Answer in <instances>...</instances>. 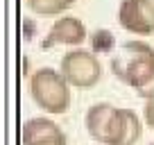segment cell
Wrapping results in <instances>:
<instances>
[{
	"instance_id": "cell-1",
	"label": "cell",
	"mask_w": 154,
	"mask_h": 145,
	"mask_svg": "<svg viewBox=\"0 0 154 145\" xmlns=\"http://www.w3.org/2000/svg\"><path fill=\"white\" fill-rule=\"evenodd\" d=\"M111 72L143 100L154 97V48L145 41H125L111 57Z\"/></svg>"
},
{
	"instance_id": "cell-2",
	"label": "cell",
	"mask_w": 154,
	"mask_h": 145,
	"mask_svg": "<svg viewBox=\"0 0 154 145\" xmlns=\"http://www.w3.org/2000/svg\"><path fill=\"white\" fill-rule=\"evenodd\" d=\"M29 97L45 113L61 116L70 109V84L59 70L43 66L29 75Z\"/></svg>"
},
{
	"instance_id": "cell-3",
	"label": "cell",
	"mask_w": 154,
	"mask_h": 145,
	"mask_svg": "<svg viewBox=\"0 0 154 145\" xmlns=\"http://www.w3.org/2000/svg\"><path fill=\"white\" fill-rule=\"evenodd\" d=\"M59 72H61L66 82L72 88H82L88 91L93 88L102 77V66L100 59L93 50H84V48H72L70 52H66L61 57L59 63Z\"/></svg>"
},
{
	"instance_id": "cell-4",
	"label": "cell",
	"mask_w": 154,
	"mask_h": 145,
	"mask_svg": "<svg viewBox=\"0 0 154 145\" xmlns=\"http://www.w3.org/2000/svg\"><path fill=\"white\" fill-rule=\"evenodd\" d=\"M88 39L86 25L75 16H61L50 25L45 39L41 41V48L50 50L54 45H72V48H82V43Z\"/></svg>"
},
{
	"instance_id": "cell-5",
	"label": "cell",
	"mask_w": 154,
	"mask_h": 145,
	"mask_svg": "<svg viewBox=\"0 0 154 145\" xmlns=\"http://www.w3.org/2000/svg\"><path fill=\"white\" fill-rule=\"evenodd\" d=\"M140 134H143V122L138 113L127 106H116L106 145H136L140 140Z\"/></svg>"
},
{
	"instance_id": "cell-6",
	"label": "cell",
	"mask_w": 154,
	"mask_h": 145,
	"mask_svg": "<svg viewBox=\"0 0 154 145\" xmlns=\"http://www.w3.org/2000/svg\"><path fill=\"white\" fill-rule=\"evenodd\" d=\"M23 145H68V138L63 134V129L45 116L29 118L23 125Z\"/></svg>"
},
{
	"instance_id": "cell-7",
	"label": "cell",
	"mask_w": 154,
	"mask_h": 145,
	"mask_svg": "<svg viewBox=\"0 0 154 145\" xmlns=\"http://www.w3.org/2000/svg\"><path fill=\"white\" fill-rule=\"evenodd\" d=\"M116 106L111 102H95L86 109V116H84V125L86 131L95 143L106 145L109 143V127H111V118H113Z\"/></svg>"
},
{
	"instance_id": "cell-8",
	"label": "cell",
	"mask_w": 154,
	"mask_h": 145,
	"mask_svg": "<svg viewBox=\"0 0 154 145\" xmlns=\"http://www.w3.org/2000/svg\"><path fill=\"white\" fill-rule=\"evenodd\" d=\"M118 23H120L122 29H127L131 34H138V36H147V34L154 32V25L145 18L138 0H120V5H118Z\"/></svg>"
},
{
	"instance_id": "cell-9",
	"label": "cell",
	"mask_w": 154,
	"mask_h": 145,
	"mask_svg": "<svg viewBox=\"0 0 154 145\" xmlns=\"http://www.w3.org/2000/svg\"><path fill=\"white\" fill-rule=\"evenodd\" d=\"M77 0H27V9L36 16H59L72 9Z\"/></svg>"
},
{
	"instance_id": "cell-10",
	"label": "cell",
	"mask_w": 154,
	"mask_h": 145,
	"mask_svg": "<svg viewBox=\"0 0 154 145\" xmlns=\"http://www.w3.org/2000/svg\"><path fill=\"white\" fill-rule=\"evenodd\" d=\"M91 45L93 52H109L113 48V34L109 29H95L91 36Z\"/></svg>"
},
{
	"instance_id": "cell-11",
	"label": "cell",
	"mask_w": 154,
	"mask_h": 145,
	"mask_svg": "<svg viewBox=\"0 0 154 145\" xmlns=\"http://www.w3.org/2000/svg\"><path fill=\"white\" fill-rule=\"evenodd\" d=\"M143 118H145V125H147L149 129H154V97H149V100H145Z\"/></svg>"
},
{
	"instance_id": "cell-12",
	"label": "cell",
	"mask_w": 154,
	"mask_h": 145,
	"mask_svg": "<svg viewBox=\"0 0 154 145\" xmlns=\"http://www.w3.org/2000/svg\"><path fill=\"white\" fill-rule=\"evenodd\" d=\"M138 5H140V9H143L145 18L154 25V0H138Z\"/></svg>"
}]
</instances>
